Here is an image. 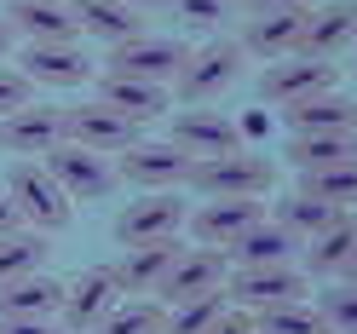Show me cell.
Masks as SVG:
<instances>
[{
	"instance_id": "8fae6325",
	"label": "cell",
	"mask_w": 357,
	"mask_h": 334,
	"mask_svg": "<svg viewBox=\"0 0 357 334\" xmlns=\"http://www.w3.org/2000/svg\"><path fill=\"white\" fill-rule=\"evenodd\" d=\"M12 70L24 75L29 86H52V93H58V86H86L98 75V63L86 58L75 40H58V47H24Z\"/></svg>"
},
{
	"instance_id": "60d3db41",
	"label": "cell",
	"mask_w": 357,
	"mask_h": 334,
	"mask_svg": "<svg viewBox=\"0 0 357 334\" xmlns=\"http://www.w3.org/2000/svg\"><path fill=\"white\" fill-rule=\"evenodd\" d=\"M12 40H17V35L6 29V17H0V70H6V58H12Z\"/></svg>"
},
{
	"instance_id": "83f0119b",
	"label": "cell",
	"mask_w": 357,
	"mask_h": 334,
	"mask_svg": "<svg viewBox=\"0 0 357 334\" xmlns=\"http://www.w3.org/2000/svg\"><path fill=\"white\" fill-rule=\"evenodd\" d=\"M351 155H357V132H288V162L300 173L328 167V162H351Z\"/></svg>"
},
{
	"instance_id": "7402d4cb",
	"label": "cell",
	"mask_w": 357,
	"mask_h": 334,
	"mask_svg": "<svg viewBox=\"0 0 357 334\" xmlns=\"http://www.w3.org/2000/svg\"><path fill=\"white\" fill-rule=\"evenodd\" d=\"M173 259H178V236H167V242H144V248H127L121 265H109V271H116L121 294H155V288L167 282Z\"/></svg>"
},
{
	"instance_id": "d4e9b609",
	"label": "cell",
	"mask_w": 357,
	"mask_h": 334,
	"mask_svg": "<svg viewBox=\"0 0 357 334\" xmlns=\"http://www.w3.org/2000/svg\"><path fill=\"white\" fill-rule=\"evenodd\" d=\"M351 254H357V213L346 208V213H334L328 225L305 242V271L311 277H340Z\"/></svg>"
},
{
	"instance_id": "30bf717a",
	"label": "cell",
	"mask_w": 357,
	"mask_h": 334,
	"mask_svg": "<svg viewBox=\"0 0 357 334\" xmlns=\"http://www.w3.org/2000/svg\"><path fill=\"white\" fill-rule=\"evenodd\" d=\"M167 144H178L190 155V162H208V155H231V150H248L242 144V132L231 116H219V109L208 104H190V109H178L173 116V132H167Z\"/></svg>"
},
{
	"instance_id": "6da1fadb",
	"label": "cell",
	"mask_w": 357,
	"mask_h": 334,
	"mask_svg": "<svg viewBox=\"0 0 357 334\" xmlns=\"http://www.w3.org/2000/svg\"><path fill=\"white\" fill-rule=\"evenodd\" d=\"M190 185L208 196V202H242V196H259L277 185V167H271V155H259V150H231V155H208V162H196L190 167Z\"/></svg>"
},
{
	"instance_id": "e0dca14e",
	"label": "cell",
	"mask_w": 357,
	"mask_h": 334,
	"mask_svg": "<svg viewBox=\"0 0 357 334\" xmlns=\"http://www.w3.org/2000/svg\"><path fill=\"white\" fill-rule=\"evenodd\" d=\"M231 294H236V305H248V311H265V305H288V300H305L311 288H305V271H300V265H254V271H236Z\"/></svg>"
},
{
	"instance_id": "484cf974",
	"label": "cell",
	"mask_w": 357,
	"mask_h": 334,
	"mask_svg": "<svg viewBox=\"0 0 357 334\" xmlns=\"http://www.w3.org/2000/svg\"><path fill=\"white\" fill-rule=\"evenodd\" d=\"M288 132H357V98L346 93H323V98H305L294 109H282Z\"/></svg>"
},
{
	"instance_id": "ffe728a7",
	"label": "cell",
	"mask_w": 357,
	"mask_h": 334,
	"mask_svg": "<svg viewBox=\"0 0 357 334\" xmlns=\"http://www.w3.org/2000/svg\"><path fill=\"white\" fill-rule=\"evenodd\" d=\"M98 104H109L132 127H144V121L173 109V93L167 86H150V81H127V75H98Z\"/></svg>"
},
{
	"instance_id": "7a4b0ae2",
	"label": "cell",
	"mask_w": 357,
	"mask_h": 334,
	"mask_svg": "<svg viewBox=\"0 0 357 334\" xmlns=\"http://www.w3.org/2000/svg\"><path fill=\"white\" fill-rule=\"evenodd\" d=\"M6 196L17 202V219H24L29 231H40V236H52V231H63L75 219V202L63 196V185L40 162H17L6 173Z\"/></svg>"
},
{
	"instance_id": "d6a6232c",
	"label": "cell",
	"mask_w": 357,
	"mask_h": 334,
	"mask_svg": "<svg viewBox=\"0 0 357 334\" xmlns=\"http://www.w3.org/2000/svg\"><path fill=\"white\" fill-rule=\"evenodd\" d=\"M162 328H167V311L155 300H121L93 334H162Z\"/></svg>"
},
{
	"instance_id": "ba28073f",
	"label": "cell",
	"mask_w": 357,
	"mask_h": 334,
	"mask_svg": "<svg viewBox=\"0 0 357 334\" xmlns=\"http://www.w3.org/2000/svg\"><path fill=\"white\" fill-rule=\"evenodd\" d=\"M190 155L178 150V144H150V139H139L132 150H121L116 155V179H127V185H139V190H178V185H190Z\"/></svg>"
},
{
	"instance_id": "603a6c76",
	"label": "cell",
	"mask_w": 357,
	"mask_h": 334,
	"mask_svg": "<svg viewBox=\"0 0 357 334\" xmlns=\"http://www.w3.org/2000/svg\"><path fill=\"white\" fill-rule=\"evenodd\" d=\"M75 17H81V35L104 40V47H121V40H139L144 35V12L127 6V0H70Z\"/></svg>"
},
{
	"instance_id": "836d02e7",
	"label": "cell",
	"mask_w": 357,
	"mask_h": 334,
	"mask_svg": "<svg viewBox=\"0 0 357 334\" xmlns=\"http://www.w3.org/2000/svg\"><path fill=\"white\" fill-rule=\"evenodd\" d=\"M317 317L328 323V334H357V288L334 282L328 294H317Z\"/></svg>"
},
{
	"instance_id": "d590c367",
	"label": "cell",
	"mask_w": 357,
	"mask_h": 334,
	"mask_svg": "<svg viewBox=\"0 0 357 334\" xmlns=\"http://www.w3.org/2000/svg\"><path fill=\"white\" fill-rule=\"evenodd\" d=\"M173 6H178V17H190L196 29H208V24L225 17V0H173Z\"/></svg>"
},
{
	"instance_id": "8992f818",
	"label": "cell",
	"mask_w": 357,
	"mask_h": 334,
	"mask_svg": "<svg viewBox=\"0 0 357 334\" xmlns=\"http://www.w3.org/2000/svg\"><path fill=\"white\" fill-rule=\"evenodd\" d=\"M185 47L167 35H139V40H121L109 47V63L104 75H127V81H150V86H173V75L185 70Z\"/></svg>"
},
{
	"instance_id": "cb8c5ba5",
	"label": "cell",
	"mask_w": 357,
	"mask_h": 334,
	"mask_svg": "<svg viewBox=\"0 0 357 334\" xmlns=\"http://www.w3.org/2000/svg\"><path fill=\"white\" fill-rule=\"evenodd\" d=\"M63 305V282L35 271V277H17V282H0V323H17V317H58Z\"/></svg>"
},
{
	"instance_id": "b9f144b4",
	"label": "cell",
	"mask_w": 357,
	"mask_h": 334,
	"mask_svg": "<svg viewBox=\"0 0 357 334\" xmlns=\"http://www.w3.org/2000/svg\"><path fill=\"white\" fill-rule=\"evenodd\" d=\"M340 277H346V282H351V288H357V254H351V259H346V271H340Z\"/></svg>"
},
{
	"instance_id": "f6af8a7d",
	"label": "cell",
	"mask_w": 357,
	"mask_h": 334,
	"mask_svg": "<svg viewBox=\"0 0 357 334\" xmlns=\"http://www.w3.org/2000/svg\"><path fill=\"white\" fill-rule=\"evenodd\" d=\"M351 58H357V40H351Z\"/></svg>"
},
{
	"instance_id": "7c38bea8",
	"label": "cell",
	"mask_w": 357,
	"mask_h": 334,
	"mask_svg": "<svg viewBox=\"0 0 357 334\" xmlns=\"http://www.w3.org/2000/svg\"><path fill=\"white\" fill-rule=\"evenodd\" d=\"M63 139L98 150V155H121L139 144V127L127 116H116L109 104H75V109H63Z\"/></svg>"
},
{
	"instance_id": "3957f363",
	"label": "cell",
	"mask_w": 357,
	"mask_h": 334,
	"mask_svg": "<svg viewBox=\"0 0 357 334\" xmlns=\"http://www.w3.org/2000/svg\"><path fill=\"white\" fill-rule=\"evenodd\" d=\"M40 167H47L52 179L63 185V196H70V202H104V196L121 185L109 155L86 150V144H70V139H58L47 155H40Z\"/></svg>"
},
{
	"instance_id": "4fadbf2b",
	"label": "cell",
	"mask_w": 357,
	"mask_h": 334,
	"mask_svg": "<svg viewBox=\"0 0 357 334\" xmlns=\"http://www.w3.org/2000/svg\"><path fill=\"white\" fill-rule=\"evenodd\" d=\"M6 29L24 35L29 47H58L81 35V17L70 0H6Z\"/></svg>"
},
{
	"instance_id": "f1b7e54d",
	"label": "cell",
	"mask_w": 357,
	"mask_h": 334,
	"mask_svg": "<svg viewBox=\"0 0 357 334\" xmlns=\"http://www.w3.org/2000/svg\"><path fill=\"white\" fill-rule=\"evenodd\" d=\"M40 265H47V236L17 225L0 236V282H17V277H35Z\"/></svg>"
},
{
	"instance_id": "f546056e",
	"label": "cell",
	"mask_w": 357,
	"mask_h": 334,
	"mask_svg": "<svg viewBox=\"0 0 357 334\" xmlns=\"http://www.w3.org/2000/svg\"><path fill=\"white\" fill-rule=\"evenodd\" d=\"M254 328L259 334H328V323L317 317V305H311V300L265 305V311H254Z\"/></svg>"
},
{
	"instance_id": "d6986e66",
	"label": "cell",
	"mask_w": 357,
	"mask_h": 334,
	"mask_svg": "<svg viewBox=\"0 0 357 334\" xmlns=\"http://www.w3.org/2000/svg\"><path fill=\"white\" fill-rule=\"evenodd\" d=\"M300 29H305V12H254L248 24H242L236 47L248 52V58L277 63V58H294L300 52Z\"/></svg>"
},
{
	"instance_id": "9c48e42d",
	"label": "cell",
	"mask_w": 357,
	"mask_h": 334,
	"mask_svg": "<svg viewBox=\"0 0 357 334\" xmlns=\"http://www.w3.org/2000/svg\"><path fill=\"white\" fill-rule=\"evenodd\" d=\"M185 219H190V208L178 202L173 190H150L144 202H127V208L116 213V242H121V248L167 242V236H178V231H185Z\"/></svg>"
},
{
	"instance_id": "277c9868",
	"label": "cell",
	"mask_w": 357,
	"mask_h": 334,
	"mask_svg": "<svg viewBox=\"0 0 357 334\" xmlns=\"http://www.w3.org/2000/svg\"><path fill=\"white\" fill-rule=\"evenodd\" d=\"M323 93H340V63H328V58H277V63H265V75H259V98L265 104H282V109H294L305 98H323Z\"/></svg>"
},
{
	"instance_id": "ee69618b",
	"label": "cell",
	"mask_w": 357,
	"mask_h": 334,
	"mask_svg": "<svg viewBox=\"0 0 357 334\" xmlns=\"http://www.w3.org/2000/svg\"><path fill=\"white\" fill-rule=\"evenodd\" d=\"M225 6H254V0H225Z\"/></svg>"
},
{
	"instance_id": "ac0fdd59",
	"label": "cell",
	"mask_w": 357,
	"mask_h": 334,
	"mask_svg": "<svg viewBox=\"0 0 357 334\" xmlns=\"http://www.w3.org/2000/svg\"><path fill=\"white\" fill-rule=\"evenodd\" d=\"M265 219V202H254V196H242V202H208V208H196L190 213V231L202 248H219L225 254L236 236H248L254 225Z\"/></svg>"
},
{
	"instance_id": "bcb514c9",
	"label": "cell",
	"mask_w": 357,
	"mask_h": 334,
	"mask_svg": "<svg viewBox=\"0 0 357 334\" xmlns=\"http://www.w3.org/2000/svg\"><path fill=\"white\" fill-rule=\"evenodd\" d=\"M254 334H259V328H254Z\"/></svg>"
},
{
	"instance_id": "e575fe53",
	"label": "cell",
	"mask_w": 357,
	"mask_h": 334,
	"mask_svg": "<svg viewBox=\"0 0 357 334\" xmlns=\"http://www.w3.org/2000/svg\"><path fill=\"white\" fill-rule=\"evenodd\" d=\"M24 104H35V86L6 63V70H0V121H6L12 109H24Z\"/></svg>"
},
{
	"instance_id": "4dcf8cb0",
	"label": "cell",
	"mask_w": 357,
	"mask_h": 334,
	"mask_svg": "<svg viewBox=\"0 0 357 334\" xmlns=\"http://www.w3.org/2000/svg\"><path fill=\"white\" fill-rule=\"evenodd\" d=\"M334 213H340V208H328V202H317V196H300V190H294V196H282V202H277V213H271V219H277L282 231H294L300 242H311V236H317Z\"/></svg>"
},
{
	"instance_id": "4316f807",
	"label": "cell",
	"mask_w": 357,
	"mask_h": 334,
	"mask_svg": "<svg viewBox=\"0 0 357 334\" xmlns=\"http://www.w3.org/2000/svg\"><path fill=\"white\" fill-rule=\"evenodd\" d=\"M300 196H317L328 208H357V155L351 162H328V167H305L300 173Z\"/></svg>"
},
{
	"instance_id": "74e56055",
	"label": "cell",
	"mask_w": 357,
	"mask_h": 334,
	"mask_svg": "<svg viewBox=\"0 0 357 334\" xmlns=\"http://www.w3.org/2000/svg\"><path fill=\"white\" fill-rule=\"evenodd\" d=\"M0 334H70L58 317H17V323H0Z\"/></svg>"
},
{
	"instance_id": "f35d334b",
	"label": "cell",
	"mask_w": 357,
	"mask_h": 334,
	"mask_svg": "<svg viewBox=\"0 0 357 334\" xmlns=\"http://www.w3.org/2000/svg\"><path fill=\"white\" fill-rule=\"evenodd\" d=\"M317 0H254V12H311Z\"/></svg>"
},
{
	"instance_id": "52a82bcc",
	"label": "cell",
	"mask_w": 357,
	"mask_h": 334,
	"mask_svg": "<svg viewBox=\"0 0 357 334\" xmlns=\"http://www.w3.org/2000/svg\"><path fill=\"white\" fill-rule=\"evenodd\" d=\"M121 305V282L109 265H93V271H81L75 282H63V305H58V323L70 334H93L109 311Z\"/></svg>"
},
{
	"instance_id": "5bb4252c",
	"label": "cell",
	"mask_w": 357,
	"mask_h": 334,
	"mask_svg": "<svg viewBox=\"0 0 357 334\" xmlns=\"http://www.w3.org/2000/svg\"><path fill=\"white\" fill-rule=\"evenodd\" d=\"M225 282H231V259L219 248H178L173 271H167V282L155 294L167 305H178V300H196V294H219Z\"/></svg>"
},
{
	"instance_id": "8d00e7d4",
	"label": "cell",
	"mask_w": 357,
	"mask_h": 334,
	"mask_svg": "<svg viewBox=\"0 0 357 334\" xmlns=\"http://www.w3.org/2000/svg\"><path fill=\"white\" fill-rule=\"evenodd\" d=\"M208 334H254V311L248 305H225V317H219Z\"/></svg>"
},
{
	"instance_id": "44dd1931",
	"label": "cell",
	"mask_w": 357,
	"mask_h": 334,
	"mask_svg": "<svg viewBox=\"0 0 357 334\" xmlns=\"http://www.w3.org/2000/svg\"><path fill=\"white\" fill-rule=\"evenodd\" d=\"M300 248H305V242L294 231H282L277 219H259L248 236H236L231 248H225V259L236 265V271H254V265H294Z\"/></svg>"
},
{
	"instance_id": "ab89813d",
	"label": "cell",
	"mask_w": 357,
	"mask_h": 334,
	"mask_svg": "<svg viewBox=\"0 0 357 334\" xmlns=\"http://www.w3.org/2000/svg\"><path fill=\"white\" fill-rule=\"evenodd\" d=\"M17 225H24V219H17V202L6 196V185H0V236H6V231H17Z\"/></svg>"
},
{
	"instance_id": "7bdbcfd3",
	"label": "cell",
	"mask_w": 357,
	"mask_h": 334,
	"mask_svg": "<svg viewBox=\"0 0 357 334\" xmlns=\"http://www.w3.org/2000/svg\"><path fill=\"white\" fill-rule=\"evenodd\" d=\"M127 6H139V12H144V6H173V0H127Z\"/></svg>"
},
{
	"instance_id": "9a60e30c",
	"label": "cell",
	"mask_w": 357,
	"mask_h": 334,
	"mask_svg": "<svg viewBox=\"0 0 357 334\" xmlns=\"http://www.w3.org/2000/svg\"><path fill=\"white\" fill-rule=\"evenodd\" d=\"M357 40V0H317L305 12V29H300V58H340L346 47Z\"/></svg>"
},
{
	"instance_id": "5b68a950",
	"label": "cell",
	"mask_w": 357,
	"mask_h": 334,
	"mask_svg": "<svg viewBox=\"0 0 357 334\" xmlns=\"http://www.w3.org/2000/svg\"><path fill=\"white\" fill-rule=\"evenodd\" d=\"M242 58H248V52H242L236 40H208V47H196V52L185 58V70L173 75L167 93L185 98V109H190V104H208V98H219V93L236 81Z\"/></svg>"
},
{
	"instance_id": "2e32d148",
	"label": "cell",
	"mask_w": 357,
	"mask_h": 334,
	"mask_svg": "<svg viewBox=\"0 0 357 334\" xmlns=\"http://www.w3.org/2000/svg\"><path fill=\"white\" fill-rule=\"evenodd\" d=\"M63 139V109L52 104H24L0 121V150L6 155H47Z\"/></svg>"
},
{
	"instance_id": "1f68e13d",
	"label": "cell",
	"mask_w": 357,
	"mask_h": 334,
	"mask_svg": "<svg viewBox=\"0 0 357 334\" xmlns=\"http://www.w3.org/2000/svg\"><path fill=\"white\" fill-rule=\"evenodd\" d=\"M225 288L219 294H196V300H178V305H167V328L162 334H208L219 317H225Z\"/></svg>"
}]
</instances>
